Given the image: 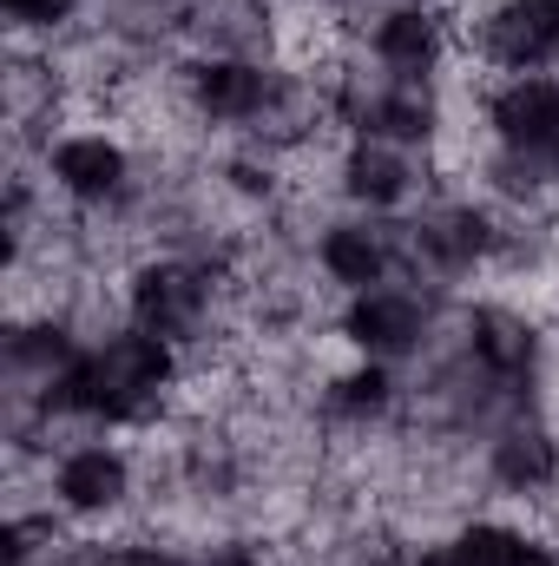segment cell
<instances>
[{"mask_svg":"<svg viewBox=\"0 0 559 566\" xmlns=\"http://www.w3.org/2000/svg\"><path fill=\"white\" fill-rule=\"evenodd\" d=\"M474 356L494 382H527L540 363V329L520 310H474Z\"/></svg>","mask_w":559,"mask_h":566,"instance_id":"10","label":"cell"},{"mask_svg":"<svg viewBox=\"0 0 559 566\" xmlns=\"http://www.w3.org/2000/svg\"><path fill=\"white\" fill-rule=\"evenodd\" d=\"M481 53L494 66H514V73L559 60V0H500L481 20Z\"/></svg>","mask_w":559,"mask_h":566,"instance_id":"4","label":"cell"},{"mask_svg":"<svg viewBox=\"0 0 559 566\" xmlns=\"http://www.w3.org/2000/svg\"><path fill=\"white\" fill-rule=\"evenodd\" d=\"M0 7H7L20 27H60V20H66L80 0H0Z\"/></svg>","mask_w":559,"mask_h":566,"instance_id":"16","label":"cell"},{"mask_svg":"<svg viewBox=\"0 0 559 566\" xmlns=\"http://www.w3.org/2000/svg\"><path fill=\"white\" fill-rule=\"evenodd\" d=\"M204 566H264V560H251V554H238V547H231V554H211Z\"/></svg>","mask_w":559,"mask_h":566,"instance_id":"20","label":"cell"},{"mask_svg":"<svg viewBox=\"0 0 559 566\" xmlns=\"http://www.w3.org/2000/svg\"><path fill=\"white\" fill-rule=\"evenodd\" d=\"M494 481L514 494H540L559 481V441L540 422H514L494 441Z\"/></svg>","mask_w":559,"mask_h":566,"instance_id":"13","label":"cell"},{"mask_svg":"<svg viewBox=\"0 0 559 566\" xmlns=\"http://www.w3.org/2000/svg\"><path fill=\"white\" fill-rule=\"evenodd\" d=\"M487 119H494L500 145H514V151H559V80L520 73L514 86H500L487 99Z\"/></svg>","mask_w":559,"mask_h":566,"instance_id":"6","label":"cell"},{"mask_svg":"<svg viewBox=\"0 0 559 566\" xmlns=\"http://www.w3.org/2000/svg\"><path fill=\"white\" fill-rule=\"evenodd\" d=\"M283 86L277 73H264L257 60H238V53H218V60H198L191 66V106L218 126H251L264 113H277Z\"/></svg>","mask_w":559,"mask_h":566,"instance_id":"3","label":"cell"},{"mask_svg":"<svg viewBox=\"0 0 559 566\" xmlns=\"http://www.w3.org/2000/svg\"><path fill=\"white\" fill-rule=\"evenodd\" d=\"M441 46H447V27H441L434 7H389V13L376 20V60H382L389 73L421 80V73L441 60Z\"/></svg>","mask_w":559,"mask_h":566,"instance_id":"9","label":"cell"},{"mask_svg":"<svg viewBox=\"0 0 559 566\" xmlns=\"http://www.w3.org/2000/svg\"><path fill=\"white\" fill-rule=\"evenodd\" d=\"M165 389H171V343L133 323V329H119V336H106L99 349L80 356L66 409L106 416V422H145L165 402Z\"/></svg>","mask_w":559,"mask_h":566,"instance_id":"1","label":"cell"},{"mask_svg":"<svg viewBox=\"0 0 559 566\" xmlns=\"http://www.w3.org/2000/svg\"><path fill=\"white\" fill-rule=\"evenodd\" d=\"M415 566H461V554H454V541H447V547H428Z\"/></svg>","mask_w":559,"mask_h":566,"instance_id":"19","label":"cell"},{"mask_svg":"<svg viewBox=\"0 0 559 566\" xmlns=\"http://www.w3.org/2000/svg\"><path fill=\"white\" fill-rule=\"evenodd\" d=\"M53 488H60V501L73 514H106V507H119L133 494V461L119 448H73L60 461V481Z\"/></svg>","mask_w":559,"mask_h":566,"instance_id":"8","label":"cell"},{"mask_svg":"<svg viewBox=\"0 0 559 566\" xmlns=\"http://www.w3.org/2000/svg\"><path fill=\"white\" fill-rule=\"evenodd\" d=\"M514 566H559V554L553 547H540V541H527V547H520V560Z\"/></svg>","mask_w":559,"mask_h":566,"instance_id":"18","label":"cell"},{"mask_svg":"<svg viewBox=\"0 0 559 566\" xmlns=\"http://www.w3.org/2000/svg\"><path fill=\"white\" fill-rule=\"evenodd\" d=\"M389 264H395V231H382V224H329V238H323V271L336 283L369 290V283L389 277Z\"/></svg>","mask_w":559,"mask_h":566,"instance_id":"12","label":"cell"},{"mask_svg":"<svg viewBox=\"0 0 559 566\" xmlns=\"http://www.w3.org/2000/svg\"><path fill=\"white\" fill-rule=\"evenodd\" d=\"M389 402H395V382H389L382 363H362L329 389V416H342V422H376Z\"/></svg>","mask_w":559,"mask_h":566,"instance_id":"14","label":"cell"},{"mask_svg":"<svg viewBox=\"0 0 559 566\" xmlns=\"http://www.w3.org/2000/svg\"><path fill=\"white\" fill-rule=\"evenodd\" d=\"M415 185V165H409V145L395 139H356L342 158V191L362 198V205H402Z\"/></svg>","mask_w":559,"mask_h":566,"instance_id":"11","label":"cell"},{"mask_svg":"<svg viewBox=\"0 0 559 566\" xmlns=\"http://www.w3.org/2000/svg\"><path fill=\"white\" fill-rule=\"evenodd\" d=\"M211 316V277L198 264H145L133 277V323L165 336V343H191L204 336Z\"/></svg>","mask_w":559,"mask_h":566,"instance_id":"2","label":"cell"},{"mask_svg":"<svg viewBox=\"0 0 559 566\" xmlns=\"http://www.w3.org/2000/svg\"><path fill=\"white\" fill-rule=\"evenodd\" d=\"M80 566H178V560L158 554V547H93Z\"/></svg>","mask_w":559,"mask_h":566,"instance_id":"17","label":"cell"},{"mask_svg":"<svg viewBox=\"0 0 559 566\" xmlns=\"http://www.w3.org/2000/svg\"><path fill=\"white\" fill-rule=\"evenodd\" d=\"M342 329H349V343L362 349V356H409L421 336H428V310H421L409 290H362L356 303H349V316H342Z\"/></svg>","mask_w":559,"mask_h":566,"instance_id":"5","label":"cell"},{"mask_svg":"<svg viewBox=\"0 0 559 566\" xmlns=\"http://www.w3.org/2000/svg\"><path fill=\"white\" fill-rule=\"evenodd\" d=\"M53 178H60L66 198L106 205V198L126 185V145L106 139V133H73V139L53 145Z\"/></svg>","mask_w":559,"mask_h":566,"instance_id":"7","label":"cell"},{"mask_svg":"<svg viewBox=\"0 0 559 566\" xmlns=\"http://www.w3.org/2000/svg\"><path fill=\"white\" fill-rule=\"evenodd\" d=\"M520 547H527V534H514V527H500V521H474L467 534H454L461 566H514Z\"/></svg>","mask_w":559,"mask_h":566,"instance_id":"15","label":"cell"},{"mask_svg":"<svg viewBox=\"0 0 559 566\" xmlns=\"http://www.w3.org/2000/svg\"><path fill=\"white\" fill-rule=\"evenodd\" d=\"M553 165H559V151H553Z\"/></svg>","mask_w":559,"mask_h":566,"instance_id":"21","label":"cell"}]
</instances>
